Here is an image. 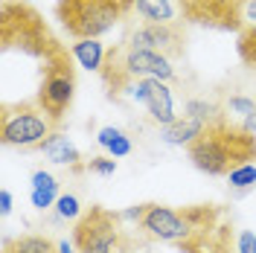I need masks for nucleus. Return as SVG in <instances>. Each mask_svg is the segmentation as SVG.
Wrapping results in <instances>:
<instances>
[{"instance_id":"f257e3e1","label":"nucleus","mask_w":256,"mask_h":253,"mask_svg":"<svg viewBox=\"0 0 256 253\" xmlns=\"http://www.w3.org/2000/svg\"><path fill=\"white\" fill-rule=\"evenodd\" d=\"M186 154L198 172L227 178L236 166L256 160V134L244 131L236 122H227V116H222L218 122H210L201 131V137H195L186 146Z\"/></svg>"},{"instance_id":"f03ea898","label":"nucleus","mask_w":256,"mask_h":253,"mask_svg":"<svg viewBox=\"0 0 256 253\" xmlns=\"http://www.w3.org/2000/svg\"><path fill=\"white\" fill-rule=\"evenodd\" d=\"M0 47H3V52L20 50L32 58H38L41 64L67 52V47L50 32L41 12L30 6L26 0H3L0 3Z\"/></svg>"},{"instance_id":"7ed1b4c3","label":"nucleus","mask_w":256,"mask_h":253,"mask_svg":"<svg viewBox=\"0 0 256 253\" xmlns=\"http://www.w3.org/2000/svg\"><path fill=\"white\" fill-rule=\"evenodd\" d=\"M137 0H58L56 18L76 41L99 38L134 9Z\"/></svg>"},{"instance_id":"20e7f679","label":"nucleus","mask_w":256,"mask_h":253,"mask_svg":"<svg viewBox=\"0 0 256 253\" xmlns=\"http://www.w3.org/2000/svg\"><path fill=\"white\" fill-rule=\"evenodd\" d=\"M52 120L38 102H3L0 108V142L18 148H38L52 134Z\"/></svg>"},{"instance_id":"39448f33","label":"nucleus","mask_w":256,"mask_h":253,"mask_svg":"<svg viewBox=\"0 0 256 253\" xmlns=\"http://www.w3.org/2000/svg\"><path fill=\"white\" fill-rule=\"evenodd\" d=\"M73 96H76V67H73V52L67 50L44 64V76L38 84L35 102L52 120V126H58L73 105Z\"/></svg>"},{"instance_id":"423d86ee","label":"nucleus","mask_w":256,"mask_h":253,"mask_svg":"<svg viewBox=\"0 0 256 253\" xmlns=\"http://www.w3.org/2000/svg\"><path fill=\"white\" fill-rule=\"evenodd\" d=\"M122 222L134 218L137 230L143 236L154 238V242H169V244H180L186 242L192 233V206H163V204H140L131 206L126 212H120Z\"/></svg>"},{"instance_id":"0eeeda50","label":"nucleus","mask_w":256,"mask_h":253,"mask_svg":"<svg viewBox=\"0 0 256 253\" xmlns=\"http://www.w3.org/2000/svg\"><path fill=\"white\" fill-rule=\"evenodd\" d=\"M122 216L94 204L73 227L76 253H120L122 248Z\"/></svg>"},{"instance_id":"6e6552de","label":"nucleus","mask_w":256,"mask_h":253,"mask_svg":"<svg viewBox=\"0 0 256 253\" xmlns=\"http://www.w3.org/2000/svg\"><path fill=\"white\" fill-rule=\"evenodd\" d=\"M178 248L184 253H233V230L222 206H192V233Z\"/></svg>"},{"instance_id":"1a4fd4ad","label":"nucleus","mask_w":256,"mask_h":253,"mask_svg":"<svg viewBox=\"0 0 256 253\" xmlns=\"http://www.w3.org/2000/svg\"><path fill=\"white\" fill-rule=\"evenodd\" d=\"M248 0H178L180 18L186 24L216 32H242L248 26L244 18Z\"/></svg>"},{"instance_id":"9d476101","label":"nucleus","mask_w":256,"mask_h":253,"mask_svg":"<svg viewBox=\"0 0 256 253\" xmlns=\"http://www.w3.org/2000/svg\"><path fill=\"white\" fill-rule=\"evenodd\" d=\"M122 44L131 50H152L175 62L186 56V30L184 24H143Z\"/></svg>"},{"instance_id":"9b49d317","label":"nucleus","mask_w":256,"mask_h":253,"mask_svg":"<svg viewBox=\"0 0 256 253\" xmlns=\"http://www.w3.org/2000/svg\"><path fill=\"white\" fill-rule=\"evenodd\" d=\"M128 96L134 102L146 105L148 116L158 122L160 128L163 126H172L178 116H175V99H172V88L169 82H160V79H134L131 88H128Z\"/></svg>"},{"instance_id":"f8f14e48","label":"nucleus","mask_w":256,"mask_h":253,"mask_svg":"<svg viewBox=\"0 0 256 253\" xmlns=\"http://www.w3.org/2000/svg\"><path fill=\"white\" fill-rule=\"evenodd\" d=\"M122 62H126L128 73L134 79H160V82L175 79L172 58H166L160 52H152V50H131L122 44Z\"/></svg>"},{"instance_id":"ddd939ff","label":"nucleus","mask_w":256,"mask_h":253,"mask_svg":"<svg viewBox=\"0 0 256 253\" xmlns=\"http://www.w3.org/2000/svg\"><path fill=\"white\" fill-rule=\"evenodd\" d=\"M38 152L50 160V163H58V166H70V169H88V163H82V152L76 148V142L70 140L64 131H52L47 140L38 146Z\"/></svg>"},{"instance_id":"4468645a","label":"nucleus","mask_w":256,"mask_h":253,"mask_svg":"<svg viewBox=\"0 0 256 253\" xmlns=\"http://www.w3.org/2000/svg\"><path fill=\"white\" fill-rule=\"evenodd\" d=\"M134 9L146 24H184L178 0H137Z\"/></svg>"},{"instance_id":"2eb2a0df","label":"nucleus","mask_w":256,"mask_h":253,"mask_svg":"<svg viewBox=\"0 0 256 253\" xmlns=\"http://www.w3.org/2000/svg\"><path fill=\"white\" fill-rule=\"evenodd\" d=\"M62 195V184L52 178L44 169H35L32 172V192H30V201L35 210H50V206L58 201Z\"/></svg>"},{"instance_id":"dca6fc26","label":"nucleus","mask_w":256,"mask_h":253,"mask_svg":"<svg viewBox=\"0 0 256 253\" xmlns=\"http://www.w3.org/2000/svg\"><path fill=\"white\" fill-rule=\"evenodd\" d=\"M204 128H207L204 122H198V120H192V116H178L172 126L160 128V140L169 142V146H190L195 137H201Z\"/></svg>"},{"instance_id":"f3484780","label":"nucleus","mask_w":256,"mask_h":253,"mask_svg":"<svg viewBox=\"0 0 256 253\" xmlns=\"http://www.w3.org/2000/svg\"><path fill=\"white\" fill-rule=\"evenodd\" d=\"M3 253H58V242L38 233H26L18 238L3 236Z\"/></svg>"},{"instance_id":"a211bd4d","label":"nucleus","mask_w":256,"mask_h":253,"mask_svg":"<svg viewBox=\"0 0 256 253\" xmlns=\"http://www.w3.org/2000/svg\"><path fill=\"white\" fill-rule=\"evenodd\" d=\"M70 52H73V58L84 67V70H102V64H105V56H108V50H105V44L99 41V38H84V41H76L73 47H70Z\"/></svg>"},{"instance_id":"6ab92c4d","label":"nucleus","mask_w":256,"mask_h":253,"mask_svg":"<svg viewBox=\"0 0 256 253\" xmlns=\"http://www.w3.org/2000/svg\"><path fill=\"white\" fill-rule=\"evenodd\" d=\"M96 142H99L102 148H108L111 158H126V154H131V137H128L122 128H114V126L99 128Z\"/></svg>"},{"instance_id":"aec40b11","label":"nucleus","mask_w":256,"mask_h":253,"mask_svg":"<svg viewBox=\"0 0 256 253\" xmlns=\"http://www.w3.org/2000/svg\"><path fill=\"white\" fill-rule=\"evenodd\" d=\"M184 116H192V120H198V122H218L224 114H222V105L218 102H210V99H186L184 102Z\"/></svg>"},{"instance_id":"412c9836","label":"nucleus","mask_w":256,"mask_h":253,"mask_svg":"<svg viewBox=\"0 0 256 253\" xmlns=\"http://www.w3.org/2000/svg\"><path fill=\"white\" fill-rule=\"evenodd\" d=\"M236 52H239V58L244 62V67L256 70V24H248V26L239 32V38H236Z\"/></svg>"},{"instance_id":"4be33fe9","label":"nucleus","mask_w":256,"mask_h":253,"mask_svg":"<svg viewBox=\"0 0 256 253\" xmlns=\"http://www.w3.org/2000/svg\"><path fill=\"white\" fill-rule=\"evenodd\" d=\"M56 212H58V218H64V222H79L82 216V201L76 192H62L58 195V201H56Z\"/></svg>"},{"instance_id":"5701e85b","label":"nucleus","mask_w":256,"mask_h":253,"mask_svg":"<svg viewBox=\"0 0 256 253\" xmlns=\"http://www.w3.org/2000/svg\"><path fill=\"white\" fill-rule=\"evenodd\" d=\"M227 184H230L233 190H250V186H256V163L236 166L233 172L227 174Z\"/></svg>"},{"instance_id":"b1692460","label":"nucleus","mask_w":256,"mask_h":253,"mask_svg":"<svg viewBox=\"0 0 256 253\" xmlns=\"http://www.w3.org/2000/svg\"><path fill=\"white\" fill-rule=\"evenodd\" d=\"M224 111L236 114V116H242V120H248L250 114H256V102L254 99H244V96H230L227 105H224ZM227 114H224V116H227Z\"/></svg>"},{"instance_id":"393cba45","label":"nucleus","mask_w":256,"mask_h":253,"mask_svg":"<svg viewBox=\"0 0 256 253\" xmlns=\"http://www.w3.org/2000/svg\"><path fill=\"white\" fill-rule=\"evenodd\" d=\"M88 172L102 174V178H111V174L116 172V160L114 158H90L88 160Z\"/></svg>"},{"instance_id":"a878e982","label":"nucleus","mask_w":256,"mask_h":253,"mask_svg":"<svg viewBox=\"0 0 256 253\" xmlns=\"http://www.w3.org/2000/svg\"><path fill=\"white\" fill-rule=\"evenodd\" d=\"M239 253H256L254 230H242V233H239Z\"/></svg>"},{"instance_id":"bb28decb","label":"nucleus","mask_w":256,"mask_h":253,"mask_svg":"<svg viewBox=\"0 0 256 253\" xmlns=\"http://www.w3.org/2000/svg\"><path fill=\"white\" fill-rule=\"evenodd\" d=\"M0 212H3V216H9V212H12V192H9V190L0 192Z\"/></svg>"},{"instance_id":"cd10ccee","label":"nucleus","mask_w":256,"mask_h":253,"mask_svg":"<svg viewBox=\"0 0 256 253\" xmlns=\"http://www.w3.org/2000/svg\"><path fill=\"white\" fill-rule=\"evenodd\" d=\"M244 18H248V24H256V0H248V6H244Z\"/></svg>"},{"instance_id":"c85d7f7f","label":"nucleus","mask_w":256,"mask_h":253,"mask_svg":"<svg viewBox=\"0 0 256 253\" xmlns=\"http://www.w3.org/2000/svg\"><path fill=\"white\" fill-rule=\"evenodd\" d=\"M58 253H76V244H70L67 238H62L58 242Z\"/></svg>"},{"instance_id":"c756f323","label":"nucleus","mask_w":256,"mask_h":253,"mask_svg":"<svg viewBox=\"0 0 256 253\" xmlns=\"http://www.w3.org/2000/svg\"><path fill=\"white\" fill-rule=\"evenodd\" d=\"M254 102H256V99H254Z\"/></svg>"}]
</instances>
